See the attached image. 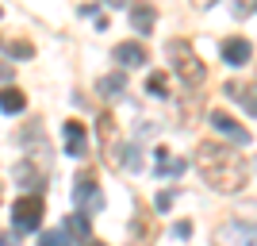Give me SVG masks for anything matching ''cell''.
<instances>
[{
    "mask_svg": "<svg viewBox=\"0 0 257 246\" xmlns=\"http://www.w3.org/2000/svg\"><path fill=\"white\" fill-rule=\"evenodd\" d=\"M196 170L215 193H238L249 181V161L223 142H200L196 146Z\"/></svg>",
    "mask_w": 257,
    "mask_h": 246,
    "instance_id": "obj_1",
    "label": "cell"
},
{
    "mask_svg": "<svg viewBox=\"0 0 257 246\" xmlns=\"http://www.w3.org/2000/svg\"><path fill=\"white\" fill-rule=\"evenodd\" d=\"M165 54H169L173 69H177V77H181L184 85H204L207 81V65L196 58V50L184 43V39H169V43H165Z\"/></svg>",
    "mask_w": 257,
    "mask_h": 246,
    "instance_id": "obj_2",
    "label": "cell"
},
{
    "mask_svg": "<svg viewBox=\"0 0 257 246\" xmlns=\"http://www.w3.org/2000/svg\"><path fill=\"white\" fill-rule=\"evenodd\" d=\"M43 212H46V204H43V196H39V193L20 196V200H16V208H12L16 231H20V235H27V231H39V223H43Z\"/></svg>",
    "mask_w": 257,
    "mask_h": 246,
    "instance_id": "obj_3",
    "label": "cell"
},
{
    "mask_svg": "<svg viewBox=\"0 0 257 246\" xmlns=\"http://www.w3.org/2000/svg\"><path fill=\"white\" fill-rule=\"evenodd\" d=\"M73 185H77L73 200L81 204V208H88V212H100V208H104V196H100V185H96V173L92 170H81Z\"/></svg>",
    "mask_w": 257,
    "mask_h": 246,
    "instance_id": "obj_4",
    "label": "cell"
},
{
    "mask_svg": "<svg viewBox=\"0 0 257 246\" xmlns=\"http://www.w3.org/2000/svg\"><path fill=\"white\" fill-rule=\"evenodd\" d=\"M215 242L219 246H253V223H242V219H230L215 231Z\"/></svg>",
    "mask_w": 257,
    "mask_h": 246,
    "instance_id": "obj_5",
    "label": "cell"
},
{
    "mask_svg": "<svg viewBox=\"0 0 257 246\" xmlns=\"http://www.w3.org/2000/svg\"><path fill=\"white\" fill-rule=\"evenodd\" d=\"M154 235H158V223L146 215V208H139V212H135V219H131V242H127V246H150Z\"/></svg>",
    "mask_w": 257,
    "mask_h": 246,
    "instance_id": "obj_6",
    "label": "cell"
},
{
    "mask_svg": "<svg viewBox=\"0 0 257 246\" xmlns=\"http://www.w3.org/2000/svg\"><path fill=\"white\" fill-rule=\"evenodd\" d=\"M100 146H104V158L111 166H119V146H115V116L104 112L100 116Z\"/></svg>",
    "mask_w": 257,
    "mask_h": 246,
    "instance_id": "obj_7",
    "label": "cell"
},
{
    "mask_svg": "<svg viewBox=\"0 0 257 246\" xmlns=\"http://www.w3.org/2000/svg\"><path fill=\"white\" fill-rule=\"evenodd\" d=\"M211 127H215V131H223L226 139H238V142H242V146H246V142L253 139V135H249V131L242 127L238 119H230V116H226V112H211Z\"/></svg>",
    "mask_w": 257,
    "mask_h": 246,
    "instance_id": "obj_8",
    "label": "cell"
},
{
    "mask_svg": "<svg viewBox=\"0 0 257 246\" xmlns=\"http://www.w3.org/2000/svg\"><path fill=\"white\" fill-rule=\"evenodd\" d=\"M65 154H69V158H81V154H85V123H77V119H69V123H65Z\"/></svg>",
    "mask_w": 257,
    "mask_h": 246,
    "instance_id": "obj_9",
    "label": "cell"
},
{
    "mask_svg": "<svg viewBox=\"0 0 257 246\" xmlns=\"http://www.w3.org/2000/svg\"><path fill=\"white\" fill-rule=\"evenodd\" d=\"M154 158H158V161H154V170H158V173H165V177H181V173L188 170V161H184V158H173V154H169L165 146H158V150H154Z\"/></svg>",
    "mask_w": 257,
    "mask_h": 246,
    "instance_id": "obj_10",
    "label": "cell"
},
{
    "mask_svg": "<svg viewBox=\"0 0 257 246\" xmlns=\"http://www.w3.org/2000/svg\"><path fill=\"white\" fill-rule=\"evenodd\" d=\"M223 58L230 65H246L249 58H253V46H249L246 39H226L223 43Z\"/></svg>",
    "mask_w": 257,
    "mask_h": 246,
    "instance_id": "obj_11",
    "label": "cell"
},
{
    "mask_svg": "<svg viewBox=\"0 0 257 246\" xmlns=\"http://www.w3.org/2000/svg\"><path fill=\"white\" fill-rule=\"evenodd\" d=\"M146 58H150V54H146L142 43H119L115 46V62L119 65H146Z\"/></svg>",
    "mask_w": 257,
    "mask_h": 246,
    "instance_id": "obj_12",
    "label": "cell"
},
{
    "mask_svg": "<svg viewBox=\"0 0 257 246\" xmlns=\"http://www.w3.org/2000/svg\"><path fill=\"white\" fill-rule=\"evenodd\" d=\"M23 108H27V93H20V89H0V112H8V116H20Z\"/></svg>",
    "mask_w": 257,
    "mask_h": 246,
    "instance_id": "obj_13",
    "label": "cell"
},
{
    "mask_svg": "<svg viewBox=\"0 0 257 246\" xmlns=\"http://www.w3.org/2000/svg\"><path fill=\"white\" fill-rule=\"evenodd\" d=\"M154 23H158V12L154 8H146V4H135V8H131V27L139 35H150Z\"/></svg>",
    "mask_w": 257,
    "mask_h": 246,
    "instance_id": "obj_14",
    "label": "cell"
},
{
    "mask_svg": "<svg viewBox=\"0 0 257 246\" xmlns=\"http://www.w3.org/2000/svg\"><path fill=\"white\" fill-rule=\"evenodd\" d=\"M226 93L238 100V104L246 108V116H253L257 104H253V81H246V85H238V81H226Z\"/></svg>",
    "mask_w": 257,
    "mask_h": 246,
    "instance_id": "obj_15",
    "label": "cell"
},
{
    "mask_svg": "<svg viewBox=\"0 0 257 246\" xmlns=\"http://www.w3.org/2000/svg\"><path fill=\"white\" fill-rule=\"evenodd\" d=\"M69 235H77V238H85V242H88V219L81 212L65 215V238H69Z\"/></svg>",
    "mask_w": 257,
    "mask_h": 246,
    "instance_id": "obj_16",
    "label": "cell"
},
{
    "mask_svg": "<svg viewBox=\"0 0 257 246\" xmlns=\"http://www.w3.org/2000/svg\"><path fill=\"white\" fill-rule=\"evenodd\" d=\"M123 89H127V77H123V73H111V77L100 81V93H104V97H119Z\"/></svg>",
    "mask_w": 257,
    "mask_h": 246,
    "instance_id": "obj_17",
    "label": "cell"
},
{
    "mask_svg": "<svg viewBox=\"0 0 257 246\" xmlns=\"http://www.w3.org/2000/svg\"><path fill=\"white\" fill-rule=\"evenodd\" d=\"M146 93H154V97H169V81H165V73H150Z\"/></svg>",
    "mask_w": 257,
    "mask_h": 246,
    "instance_id": "obj_18",
    "label": "cell"
},
{
    "mask_svg": "<svg viewBox=\"0 0 257 246\" xmlns=\"http://www.w3.org/2000/svg\"><path fill=\"white\" fill-rule=\"evenodd\" d=\"M39 246H69V238H65V231H43Z\"/></svg>",
    "mask_w": 257,
    "mask_h": 246,
    "instance_id": "obj_19",
    "label": "cell"
},
{
    "mask_svg": "<svg viewBox=\"0 0 257 246\" xmlns=\"http://www.w3.org/2000/svg\"><path fill=\"white\" fill-rule=\"evenodd\" d=\"M0 46H4L8 54H16V58H31V54H35L31 43H0Z\"/></svg>",
    "mask_w": 257,
    "mask_h": 246,
    "instance_id": "obj_20",
    "label": "cell"
},
{
    "mask_svg": "<svg viewBox=\"0 0 257 246\" xmlns=\"http://www.w3.org/2000/svg\"><path fill=\"white\" fill-rule=\"evenodd\" d=\"M154 204H158V212H169V208H173V193H158Z\"/></svg>",
    "mask_w": 257,
    "mask_h": 246,
    "instance_id": "obj_21",
    "label": "cell"
},
{
    "mask_svg": "<svg viewBox=\"0 0 257 246\" xmlns=\"http://www.w3.org/2000/svg\"><path fill=\"white\" fill-rule=\"evenodd\" d=\"M192 235V223H177V238H188Z\"/></svg>",
    "mask_w": 257,
    "mask_h": 246,
    "instance_id": "obj_22",
    "label": "cell"
},
{
    "mask_svg": "<svg viewBox=\"0 0 257 246\" xmlns=\"http://www.w3.org/2000/svg\"><path fill=\"white\" fill-rule=\"evenodd\" d=\"M0 246H12V235H4V231H0Z\"/></svg>",
    "mask_w": 257,
    "mask_h": 246,
    "instance_id": "obj_23",
    "label": "cell"
},
{
    "mask_svg": "<svg viewBox=\"0 0 257 246\" xmlns=\"http://www.w3.org/2000/svg\"><path fill=\"white\" fill-rule=\"evenodd\" d=\"M85 246H107V242H85Z\"/></svg>",
    "mask_w": 257,
    "mask_h": 246,
    "instance_id": "obj_24",
    "label": "cell"
}]
</instances>
